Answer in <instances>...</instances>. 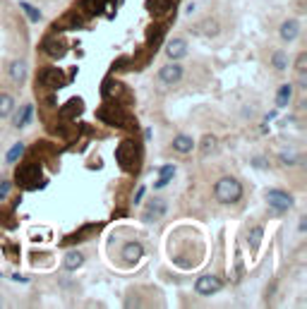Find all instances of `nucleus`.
<instances>
[{
  "label": "nucleus",
  "mask_w": 307,
  "mask_h": 309,
  "mask_svg": "<svg viewBox=\"0 0 307 309\" xmlns=\"http://www.w3.org/2000/svg\"><path fill=\"white\" fill-rule=\"evenodd\" d=\"M298 230H300V232H305V230H307V221H305V218H300V228H298Z\"/></svg>",
  "instance_id": "32"
},
{
  "label": "nucleus",
  "mask_w": 307,
  "mask_h": 309,
  "mask_svg": "<svg viewBox=\"0 0 307 309\" xmlns=\"http://www.w3.org/2000/svg\"><path fill=\"white\" fill-rule=\"evenodd\" d=\"M22 154H24V144H22V141H17V144L10 149V154H7V163H15Z\"/></svg>",
  "instance_id": "25"
},
{
  "label": "nucleus",
  "mask_w": 307,
  "mask_h": 309,
  "mask_svg": "<svg viewBox=\"0 0 307 309\" xmlns=\"http://www.w3.org/2000/svg\"><path fill=\"white\" fill-rule=\"evenodd\" d=\"M39 177H41V168L34 166V163H29V166L17 170V185L20 187H34L39 182Z\"/></svg>",
  "instance_id": "5"
},
{
  "label": "nucleus",
  "mask_w": 307,
  "mask_h": 309,
  "mask_svg": "<svg viewBox=\"0 0 307 309\" xmlns=\"http://www.w3.org/2000/svg\"><path fill=\"white\" fill-rule=\"evenodd\" d=\"M15 111V98L10 94H0V117H10Z\"/></svg>",
  "instance_id": "19"
},
{
  "label": "nucleus",
  "mask_w": 307,
  "mask_h": 309,
  "mask_svg": "<svg viewBox=\"0 0 307 309\" xmlns=\"http://www.w3.org/2000/svg\"><path fill=\"white\" fill-rule=\"evenodd\" d=\"M166 53L170 60H183V58L187 56V41L185 39H173V41H168V46H166Z\"/></svg>",
  "instance_id": "10"
},
{
  "label": "nucleus",
  "mask_w": 307,
  "mask_h": 309,
  "mask_svg": "<svg viewBox=\"0 0 307 309\" xmlns=\"http://www.w3.org/2000/svg\"><path fill=\"white\" fill-rule=\"evenodd\" d=\"M20 10H22V12L27 15V19L31 22V24L41 22V10H36L34 5H29V2H24V0H22V2H20Z\"/></svg>",
  "instance_id": "20"
},
{
  "label": "nucleus",
  "mask_w": 307,
  "mask_h": 309,
  "mask_svg": "<svg viewBox=\"0 0 307 309\" xmlns=\"http://www.w3.org/2000/svg\"><path fill=\"white\" fill-rule=\"evenodd\" d=\"M10 190H12V182H10V180H2V182H0V199L7 197Z\"/></svg>",
  "instance_id": "28"
},
{
  "label": "nucleus",
  "mask_w": 307,
  "mask_h": 309,
  "mask_svg": "<svg viewBox=\"0 0 307 309\" xmlns=\"http://www.w3.org/2000/svg\"><path fill=\"white\" fill-rule=\"evenodd\" d=\"M266 201H269V206L276 209V211H288V209H293V197H290L288 192H283V190H269V192H266Z\"/></svg>",
  "instance_id": "4"
},
{
  "label": "nucleus",
  "mask_w": 307,
  "mask_h": 309,
  "mask_svg": "<svg viewBox=\"0 0 307 309\" xmlns=\"http://www.w3.org/2000/svg\"><path fill=\"white\" fill-rule=\"evenodd\" d=\"M135 144L132 141H123L120 146H118V151H115V161L120 163V168L123 170H130L132 168V163H130V158L127 156H135Z\"/></svg>",
  "instance_id": "7"
},
{
  "label": "nucleus",
  "mask_w": 307,
  "mask_h": 309,
  "mask_svg": "<svg viewBox=\"0 0 307 309\" xmlns=\"http://www.w3.org/2000/svg\"><path fill=\"white\" fill-rule=\"evenodd\" d=\"M173 149L178 151V154H192V149H195V139L190 137V135H185V132H180V135H175L173 137Z\"/></svg>",
  "instance_id": "13"
},
{
  "label": "nucleus",
  "mask_w": 307,
  "mask_h": 309,
  "mask_svg": "<svg viewBox=\"0 0 307 309\" xmlns=\"http://www.w3.org/2000/svg\"><path fill=\"white\" fill-rule=\"evenodd\" d=\"M279 158H281V163H283V166H298V163H300V156H298L293 149H286V151H281Z\"/></svg>",
  "instance_id": "22"
},
{
  "label": "nucleus",
  "mask_w": 307,
  "mask_h": 309,
  "mask_svg": "<svg viewBox=\"0 0 307 309\" xmlns=\"http://www.w3.org/2000/svg\"><path fill=\"white\" fill-rule=\"evenodd\" d=\"M192 34H197V36H216L219 34V22L204 19V22H199V24L192 27Z\"/></svg>",
  "instance_id": "14"
},
{
  "label": "nucleus",
  "mask_w": 307,
  "mask_h": 309,
  "mask_svg": "<svg viewBox=\"0 0 307 309\" xmlns=\"http://www.w3.org/2000/svg\"><path fill=\"white\" fill-rule=\"evenodd\" d=\"M221 288H224V281L216 278V276H202V278H197V283H195V292L202 295V297H211V295H216Z\"/></svg>",
  "instance_id": "3"
},
{
  "label": "nucleus",
  "mask_w": 307,
  "mask_h": 309,
  "mask_svg": "<svg viewBox=\"0 0 307 309\" xmlns=\"http://www.w3.org/2000/svg\"><path fill=\"white\" fill-rule=\"evenodd\" d=\"M0 307H2V297H0Z\"/></svg>",
  "instance_id": "33"
},
{
  "label": "nucleus",
  "mask_w": 307,
  "mask_h": 309,
  "mask_svg": "<svg viewBox=\"0 0 307 309\" xmlns=\"http://www.w3.org/2000/svg\"><path fill=\"white\" fill-rule=\"evenodd\" d=\"M31 120H34V106L29 103V106H24V108H22V113H17V115H15L12 125H15L17 130H22V127H27Z\"/></svg>",
  "instance_id": "17"
},
{
  "label": "nucleus",
  "mask_w": 307,
  "mask_h": 309,
  "mask_svg": "<svg viewBox=\"0 0 307 309\" xmlns=\"http://www.w3.org/2000/svg\"><path fill=\"white\" fill-rule=\"evenodd\" d=\"M293 101V84H283L279 89V94H276V106L283 108V106H288Z\"/></svg>",
  "instance_id": "18"
},
{
  "label": "nucleus",
  "mask_w": 307,
  "mask_h": 309,
  "mask_svg": "<svg viewBox=\"0 0 307 309\" xmlns=\"http://www.w3.org/2000/svg\"><path fill=\"white\" fill-rule=\"evenodd\" d=\"M82 264H84V254L77 252V250H70V252L65 254V259H62V266L67 271H77Z\"/></svg>",
  "instance_id": "15"
},
{
  "label": "nucleus",
  "mask_w": 307,
  "mask_h": 309,
  "mask_svg": "<svg viewBox=\"0 0 307 309\" xmlns=\"http://www.w3.org/2000/svg\"><path fill=\"white\" fill-rule=\"evenodd\" d=\"M271 65H274L276 70H286V67H288V56H286L283 51L274 53V58H271Z\"/></svg>",
  "instance_id": "24"
},
{
  "label": "nucleus",
  "mask_w": 307,
  "mask_h": 309,
  "mask_svg": "<svg viewBox=\"0 0 307 309\" xmlns=\"http://www.w3.org/2000/svg\"><path fill=\"white\" fill-rule=\"evenodd\" d=\"M216 149V137L214 135H204V139H202V154H211Z\"/></svg>",
  "instance_id": "26"
},
{
  "label": "nucleus",
  "mask_w": 307,
  "mask_h": 309,
  "mask_svg": "<svg viewBox=\"0 0 307 309\" xmlns=\"http://www.w3.org/2000/svg\"><path fill=\"white\" fill-rule=\"evenodd\" d=\"M279 36L283 41H295L300 36V22L298 19H286L279 29Z\"/></svg>",
  "instance_id": "12"
},
{
  "label": "nucleus",
  "mask_w": 307,
  "mask_h": 309,
  "mask_svg": "<svg viewBox=\"0 0 307 309\" xmlns=\"http://www.w3.org/2000/svg\"><path fill=\"white\" fill-rule=\"evenodd\" d=\"M262 237H264V230H262L259 225L250 228V232H247V245H250V250H257V247L262 245Z\"/></svg>",
  "instance_id": "21"
},
{
  "label": "nucleus",
  "mask_w": 307,
  "mask_h": 309,
  "mask_svg": "<svg viewBox=\"0 0 307 309\" xmlns=\"http://www.w3.org/2000/svg\"><path fill=\"white\" fill-rule=\"evenodd\" d=\"M166 213H168V201L156 197V199L149 201V209H146V213H144V221H146V223H154V221H161Z\"/></svg>",
  "instance_id": "6"
},
{
  "label": "nucleus",
  "mask_w": 307,
  "mask_h": 309,
  "mask_svg": "<svg viewBox=\"0 0 307 309\" xmlns=\"http://www.w3.org/2000/svg\"><path fill=\"white\" fill-rule=\"evenodd\" d=\"M142 197H144V187H140V192L135 194V204H140V201H142Z\"/></svg>",
  "instance_id": "30"
},
{
  "label": "nucleus",
  "mask_w": 307,
  "mask_h": 309,
  "mask_svg": "<svg viewBox=\"0 0 307 309\" xmlns=\"http://www.w3.org/2000/svg\"><path fill=\"white\" fill-rule=\"evenodd\" d=\"M173 175H175V168H173V166H164V168H161V177L156 180V185H154V187L159 190V187H164V185H168Z\"/></svg>",
  "instance_id": "23"
},
{
  "label": "nucleus",
  "mask_w": 307,
  "mask_h": 309,
  "mask_svg": "<svg viewBox=\"0 0 307 309\" xmlns=\"http://www.w3.org/2000/svg\"><path fill=\"white\" fill-rule=\"evenodd\" d=\"M252 163H254V166H259V168H262V166H266V161H264V158H259V156H257Z\"/></svg>",
  "instance_id": "31"
},
{
  "label": "nucleus",
  "mask_w": 307,
  "mask_h": 309,
  "mask_svg": "<svg viewBox=\"0 0 307 309\" xmlns=\"http://www.w3.org/2000/svg\"><path fill=\"white\" fill-rule=\"evenodd\" d=\"M43 51H46L51 58H62V56H65V51H67V46H65V41L48 39V41L43 43Z\"/></svg>",
  "instance_id": "16"
},
{
  "label": "nucleus",
  "mask_w": 307,
  "mask_h": 309,
  "mask_svg": "<svg viewBox=\"0 0 307 309\" xmlns=\"http://www.w3.org/2000/svg\"><path fill=\"white\" fill-rule=\"evenodd\" d=\"M65 82H67V79L62 77V72H60V70H51V67H48V70H43V72H41V77H39V84H41V86H51V89H58V86H62Z\"/></svg>",
  "instance_id": "8"
},
{
  "label": "nucleus",
  "mask_w": 307,
  "mask_h": 309,
  "mask_svg": "<svg viewBox=\"0 0 307 309\" xmlns=\"http://www.w3.org/2000/svg\"><path fill=\"white\" fill-rule=\"evenodd\" d=\"M295 70H298V75H305L307 72V53H300L298 60H295Z\"/></svg>",
  "instance_id": "27"
},
{
  "label": "nucleus",
  "mask_w": 307,
  "mask_h": 309,
  "mask_svg": "<svg viewBox=\"0 0 307 309\" xmlns=\"http://www.w3.org/2000/svg\"><path fill=\"white\" fill-rule=\"evenodd\" d=\"M142 254H144V247H142L140 242H127V245L123 247L120 256H123L125 264H137V261L142 259Z\"/></svg>",
  "instance_id": "11"
},
{
  "label": "nucleus",
  "mask_w": 307,
  "mask_h": 309,
  "mask_svg": "<svg viewBox=\"0 0 307 309\" xmlns=\"http://www.w3.org/2000/svg\"><path fill=\"white\" fill-rule=\"evenodd\" d=\"M7 75H10V79H12L15 84H22V82L27 79V75H29L27 60H12V62H10V70H7Z\"/></svg>",
  "instance_id": "9"
},
{
  "label": "nucleus",
  "mask_w": 307,
  "mask_h": 309,
  "mask_svg": "<svg viewBox=\"0 0 307 309\" xmlns=\"http://www.w3.org/2000/svg\"><path fill=\"white\" fill-rule=\"evenodd\" d=\"M183 75H185V70L175 62V60H170L168 65H164L161 70H159V82L164 86H175L183 82Z\"/></svg>",
  "instance_id": "2"
},
{
  "label": "nucleus",
  "mask_w": 307,
  "mask_h": 309,
  "mask_svg": "<svg viewBox=\"0 0 307 309\" xmlns=\"http://www.w3.org/2000/svg\"><path fill=\"white\" fill-rule=\"evenodd\" d=\"M214 197H216L219 204H225V206L238 204V201L243 199V185H240L235 177L225 175V177H221V180L214 185Z\"/></svg>",
  "instance_id": "1"
},
{
  "label": "nucleus",
  "mask_w": 307,
  "mask_h": 309,
  "mask_svg": "<svg viewBox=\"0 0 307 309\" xmlns=\"http://www.w3.org/2000/svg\"><path fill=\"white\" fill-rule=\"evenodd\" d=\"M170 2H173V0H154V12H161V10H166Z\"/></svg>",
  "instance_id": "29"
}]
</instances>
